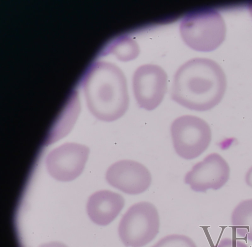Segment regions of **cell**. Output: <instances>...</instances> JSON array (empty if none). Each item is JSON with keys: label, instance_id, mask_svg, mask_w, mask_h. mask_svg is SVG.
Returning <instances> with one entry per match:
<instances>
[{"label": "cell", "instance_id": "1", "mask_svg": "<svg viewBox=\"0 0 252 247\" xmlns=\"http://www.w3.org/2000/svg\"><path fill=\"white\" fill-rule=\"evenodd\" d=\"M226 88L225 75L220 65L212 60L196 58L188 61L176 71L171 96L186 108L205 111L220 102Z\"/></svg>", "mask_w": 252, "mask_h": 247}, {"label": "cell", "instance_id": "2", "mask_svg": "<svg viewBox=\"0 0 252 247\" xmlns=\"http://www.w3.org/2000/svg\"><path fill=\"white\" fill-rule=\"evenodd\" d=\"M76 88L83 92L89 109L100 121H116L128 108L126 77L119 67L110 62L94 61Z\"/></svg>", "mask_w": 252, "mask_h": 247}, {"label": "cell", "instance_id": "3", "mask_svg": "<svg viewBox=\"0 0 252 247\" xmlns=\"http://www.w3.org/2000/svg\"><path fill=\"white\" fill-rule=\"evenodd\" d=\"M180 33L191 49L211 52L223 42L226 32L224 21L215 9L203 8L187 15L181 22Z\"/></svg>", "mask_w": 252, "mask_h": 247}, {"label": "cell", "instance_id": "4", "mask_svg": "<svg viewBox=\"0 0 252 247\" xmlns=\"http://www.w3.org/2000/svg\"><path fill=\"white\" fill-rule=\"evenodd\" d=\"M159 225V215L155 205L141 201L131 206L124 214L118 234L126 247H143L156 237Z\"/></svg>", "mask_w": 252, "mask_h": 247}, {"label": "cell", "instance_id": "5", "mask_svg": "<svg viewBox=\"0 0 252 247\" xmlns=\"http://www.w3.org/2000/svg\"><path fill=\"white\" fill-rule=\"evenodd\" d=\"M170 132L176 154L187 160L201 154L208 148L212 139L211 129L208 124L193 115L177 118L171 124Z\"/></svg>", "mask_w": 252, "mask_h": 247}, {"label": "cell", "instance_id": "6", "mask_svg": "<svg viewBox=\"0 0 252 247\" xmlns=\"http://www.w3.org/2000/svg\"><path fill=\"white\" fill-rule=\"evenodd\" d=\"M167 88V74L158 65H142L133 73V93L141 108L148 111L155 109L162 101Z\"/></svg>", "mask_w": 252, "mask_h": 247}, {"label": "cell", "instance_id": "7", "mask_svg": "<svg viewBox=\"0 0 252 247\" xmlns=\"http://www.w3.org/2000/svg\"><path fill=\"white\" fill-rule=\"evenodd\" d=\"M229 166L219 154L214 153L194 165L184 178L186 184L195 192H205L208 189L217 190L228 181Z\"/></svg>", "mask_w": 252, "mask_h": 247}, {"label": "cell", "instance_id": "8", "mask_svg": "<svg viewBox=\"0 0 252 247\" xmlns=\"http://www.w3.org/2000/svg\"><path fill=\"white\" fill-rule=\"evenodd\" d=\"M88 154L89 149L85 146L65 143L48 154L47 169L50 175L58 181H72L82 172Z\"/></svg>", "mask_w": 252, "mask_h": 247}, {"label": "cell", "instance_id": "9", "mask_svg": "<svg viewBox=\"0 0 252 247\" xmlns=\"http://www.w3.org/2000/svg\"><path fill=\"white\" fill-rule=\"evenodd\" d=\"M105 178L108 183L130 195L140 194L148 189L152 183L151 174L142 163L132 160H121L107 169Z\"/></svg>", "mask_w": 252, "mask_h": 247}, {"label": "cell", "instance_id": "10", "mask_svg": "<svg viewBox=\"0 0 252 247\" xmlns=\"http://www.w3.org/2000/svg\"><path fill=\"white\" fill-rule=\"evenodd\" d=\"M122 195L108 190H102L93 194L87 206V213L95 224L106 226L119 215L125 206Z\"/></svg>", "mask_w": 252, "mask_h": 247}, {"label": "cell", "instance_id": "11", "mask_svg": "<svg viewBox=\"0 0 252 247\" xmlns=\"http://www.w3.org/2000/svg\"><path fill=\"white\" fill-rule=\"evenodd\" d=\"M230 220L238 236L252 242V199L239 202L232 211Z\"/></svg>", "mask_w": 252, "mask_h": 247}, {"label": "cell", "instance_id": "12", "mask_svg": "<svg viewBox=\"0 0 252 247\" xmlns=\"http://www.w3.org/2000/svg\"><path fill=\"white\" fill-rule=\"evenodd\" d=\"M105 55H112L121 62H128L136 58L140 53L137 43L131 37L122 35L110 42L102 50Z\"/></svg>", "mask_w": 252, "mask_h": 247}, {"label": "cell", "instance_id": "13", "mask_svg": "<svg viewBox=\"0 0 252 247\" xmlns=\"http://www.w3.org/2000/svg\"><path fill=\"white\" fill-rule=\"evenodd\" d=\"M151 247H197L189 237L183 235L166 236Z\"/></svg>", "mask_w": 252, "mask_h": 247}, {"label": "cell", "instance_id": "14", "mask_svg": "<svg viewBox=\"0 0 252 247\" xmlns=\"http://www.w3.org/2000/svg\"><path fill=\"white\" fill-rule=\"evenodd\" d=\"M213 247H251L245 242L235 239L224 238Z\"/></svg>", "mask_w": 252, "mask_h": 247}, {"label": "cell", "instance_id": "15", "mask_svg": "<svg viewBox=\"0 0 252 247\" xmlns=\"http://www.w3.org/2000/svg\"><path fill=\"white\" fill-rule=\"evenodd\" d=\"M39 247H67V246L59 242H52L42 244Z\"/></svg>", "mask_w": 252, "mask_h": 247}, {"label": "cell", "instance_id": "16", "mask_svg": "<svg viewBox=\"0 0 252 247\" xmlns=\"http://www.w3.org/2000/svg\"><path fill=\"white\" fill-rule=\"evenodd\" d=\"M246 184L252 188V166L249 168L245 176Z\"/></svg>", "mask_w": 252, "mask_h": 247}, {"label": "cell", "instance_id": "17", "mask_svg": "<svg viewBox=\"0 0 252 247\" xmlns=\"http://www.w3.org/2000/svg\"><path fill=\"white\" fill-rule=\"evenodd\" d=\"M248 9H249V12H250V13L251 14V15L252 17V1H251L250 3H249V4H248Z\"/></svg>", "mask_w": 252, "mask_h": 247}]
</instances>
